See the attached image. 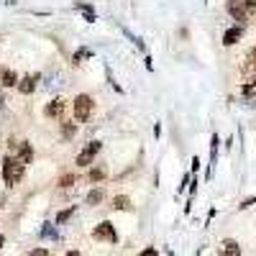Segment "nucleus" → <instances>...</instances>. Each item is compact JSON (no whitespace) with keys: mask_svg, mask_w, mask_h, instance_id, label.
I'll return each mask as SVG.
<instances>
[{"mask_svg":"<svg viewBox=\"0 0 256 256\" xmlns=\"http://www.w3.org/2000/svg\"><path fill=\"white\" fill-rule=\"evenodd\" d=\"M218 136L212 134V138H210V164H216V156H218Z\"/></svg>","mask_w":256,"mask_h":256,"instance_id":"aec40b11","label":"nucleus"},{"mask_svg":"<svg viewBox=\"0 0 256 256\" xmlns=\"http://www.w3.org/2000/svg\"><path fill=\"white\" fill-rule=\"evenodd\" d=\"M241 92H244V98H256V80L246 82L244 88H241Z\"/></svg>","mask_w":256,"mask_h":256,"instance_id":"412c9836","label":"nucleus"},{"mask_svg":"<svg viewBox=\"0 0 256 256\" xmlns=\"http://www.w3.org/2000/svg\"><path fill=\"white\" fill-rule=\"evenodd\" d=\"M123 34H126V36H128V38H131V41H134V44H136V46H138V49H141V52H146V44H144V41H141V38H138V36H136V34H131V31H128V28H126V26H123Z\"/></svg>","mask_w":256,"mask_h":256,"instance_id":"5701e85b","label":"nucleus"},{"mask_svg":"<svg viewBox=\"0 0 256 256\" xmlns=\"http://www.w3.org/2000/svg\"><path fill=\"white\" fill-rule=\"evenodd\" d=\"M3 102H6V100H3V95H0V108H3Z\"/></svg>","mask_w":256,"mask_h":256,"instance_id":"2f4dec72","label":"nucleus"},{"mask_svg":"<svg viewBox=\"0 0 256 256\" xmlns=\"http://www.w3.org/2000/svg\"><path fill=\"white\" fill-rule=\"evenodd\" d=\"M220 256H241L238 244L233 241V238H226V241H223V251H220Z\"/></svg>","mask_w":256,"mask_h":256,"instance_id":"f8f14e48","label":"nucleus"},{"mask_svg":"<svg viewBox=\"0 0 256 256\" xmlns=\"http://www.w3.org/2000/svg\"><path fill=\"white\" fill-rule=\"evenodd\" d=\"M226 8L233 16V20H238V26H246L248 18L256 13V0H228Z\"/></svg>","mask_w":256,"mask_h":256,"instance_id":"f257e3e1","label":"nucleus"},{"mask_svg":"<svg viewBox=\"0 0 256 256\" xmlns=\"http://www.w3.org/2000/svg\"><path fill=\"white\" fill-rule=\"evenodd\" d=\"M6 246V236H3V233H0V248H3Z\"/></svg>","mask_w":256,"mask_h":256,"instance_id":"c85d7f7f","label":"nucleus"},{"mask_svg":"<svg viewBox=\"0 0 256 256\" xmlns=\"http://www.w3.org/2000/svg\"><path fill=\"white\" fill-rule=\"evenodd\" d=\"M0 82H3V88H16V84H18V74L13 70H6V72H0Z\"/></svg>","mask_w":256,"mask_h":256,"instance_id":"ddd939ff","label":"nucleus"},{"mask_svg":"<svg viewBox=\"0 0 256 256\" xmlns=\"http://www.w3.org/2000/svg\"><path fill=\"white\" fill-rule=\"evenodd\" d=\"M88 180H90V182H102V180H105V169H102V166H95V169H90Z\"/></svg>","mask_w":256,"mask_h":256,"instance_id":"6ab92c4d","label":"nucleus"},{"mask_svg":"<svg viewBox=\"0 0 256 256\" xmlns=\"http://www.w3.org/2000/svg\"><path fill=\"white\" fill-rule=\"evenodd\" d=\"M241 36H244V26H230V28L223 34V46H233Z\"/></svg>","mask_w":256,"mask_h":256,"instance_id":"1a4fd4ad","label":"nucleus"},{"mask_svg":"<svg viewBox=\"0 0 256 256\" xmlns=\"http://www.w3.org/2000/svg\"><path fill=\"white\" fill-rule=\"evenodd\" d=\"M100 148H102V141H98V138H95V141H90V144L80 152V156H77V166H82V169H84V166H90V164H92V159L100 154Z\"/></svg>","mask_w":256,"mask_h":256,"instance_id":"20e7f679","label":"nucleus"},{"mask_svg":"<svg viewBox=\"0 0 256 256\" xmlns=\"http://www.w3.org/2000/svg\"><path fill=\"white\" fill-rule=\"evenodd\" d=\"M41 238L56 241V238H59V233H56V226H54V223H44V226H41Z\"/></svg>","mask_w":256,"mask_h":256,"instance_id":"4468645a","label":"nucleus"},{"mask_svg":"<svg viewBox=\"0 0 256 256\" xmlns=\"http://www.w3.org/2000/svg\"><path fill=\"white\" fill-rule=\"evenodd\" d=\"M3 208H6V198H3V195H0V210H3Z\"/></svg>","mask_w":256,"mask_h":256,"instance_id":"c756f323","label":"nucleus"},{"mask_svg":"<svg viewBox=\"0 0 256 256\" xmlns=\"http://www.w3.org/2000/svg\"><path fill=\"white\" fill-rule=\"evenodd\" d=\"M113 208L116 210H128L131 208V200H128L126 195H118V198H113Z\"/></svg>","mask_w":256,"mask_h":256,"instance_id":"a211bd4d","label":"nucleus"},{"mask_svg":"<svg viewBox=\"0 0 256 256\" xmlns=\"http://www.w3.org/2000/svg\"><path fill=\"white\" fill-rule=\"evenodd\" d=\"M138 256H156V248H146V251H141Z\"/></svg>","mask_w":256,"mask_h":256,"instance_id":"a878e982","label":"nucleus"},{"mask_svg":"<svg viewBox=\"0 0 256 256\" xmlns=\"http://www.w3.org/2000/svg\"><path fill=\"white\" fill-rule=\"evenodd\" d=\"M72 108H74V120L77 123H84L90 116H92V110H95V100H92V95H77L74 98V102H72Z\"/></svg>","mask_w":256,"mask_h":256,"instance_id":"7ed1b4c3","label":"nucleus"},{"mask_svg":"<svg viewBox=\"0 0 256 256\" xmlns=\"http://www.w3.org/2000/svg\"><path fill=\"white\" fill-rule=\"evenodd\" d=\"M64 110H67V100H64V98H54L52 102H46L44 116H46V118H59V120H64Z\"/></svg>","mask_w":256,"mask_h":256,"instance_id":"423d86ee","label":"nucleus"},{"mask_svg":"<svg viewBox=\"0 0 256 256\" xmlns=\"http://www.w3.org/2000/svg\"><path fill=\"white\" fill-rule=\"evenodd\" d=\"M254 202H256V198H248V200H244V202H241V208H251Z\"/></svg>","mask_w":256,"mask_h":256,"instance_id":"bb28decb","label":"nucleus"},{"mask_svg":"<svg viewBox=\"0 0 256 256\" xmlns=\"http://www.w3.org/2000/svg\"><path fill=\"white\" fill-rule=\"evenodd\" d=\"M24 174H26V166L20 164L13 154L3 156V182H6L8 187H16L20 180H24Z\"/></svg>","mask_w":256,"mask_h":256,"instance_id":"f03ea898","label":"nucleus"},{"mask_svg":"<svg viewBox=\"0 0 256 256\" xmlns=\"http://www.w3.org/2000/svg\"><path fill=\"white\" fill-rule=\"evenodd\" d=\"M92 238H98V241H108V244H118V233H116V228H113L110 220H102V223L95 226Z\"/></svg>","mask_w":256,"mask_h":256,"instance_id":"39448f33","label":"nucleus"},{"mask_svg":"<svg viewBox=\"0 0 256 256\" xmlns=\"http://www.w3.org/2000/svg\"><path fill=\"white\" fill-rule=\"evenodd\" d=\"M74 182H77L74 174H62V177H59V187H72Z\"/></svg>","mask_w":256,"mask_h":256,"instance_id":"b1692460","label":"nucleus"},{"mask_svg":"<svg viewBox=\"0 0 256 256\" xmlns=\"http://www.w3.org/2000/svg\"><path fill=\"white\" fill-rule=\"evenodd\" d=\"M246 72H256V46L248 52V56H246Z\"/></svg>","mask_w":256,"mask_h":256,"instance_id":"4be33fe9","label":"nucleus"},{"mask_svg":"<svg viewBox=\"0 0 256 256\" xmlns=\"http://www.w3.org/2000/svg\"><path fill=\"white\" fill-rule=\"evenodd\" d=\"M67 256H80V251H67Z\"/></svg>","mask_w":256,"mask_h":256,"instance_id":"7c9ffc66","label":"nucleus"},{"mask_svg":"<svg viewBox=\"0 0 256 256\" xmlns=\"http://www.w3.org/2000/svg\"><path fill=\"white\" fill-rule=\"evenodd\" d=\"M102 200H105V190H102V187H95V190L88 192V198H84V205L95 208V205H100Z\"/></svg>","mask_w":256,"mask_h":256,"instance_id":"9b49d317","label":"nucleus"},{"mask_svg":"<svg viewBox=\"0 0 256 256\" xmlns=\"http://www.w3.org/2000/svg\"><path fill=\"white\" fill-rule=\"evenodd\" d=\"M74 134H77V126L70 123V120H62V136H64V138H72Z\"/></svg>","mask_w":256,"mask_h":256,"instance_id":"f3484780","label":"nucleus"},{"mask_svg":"<svg viewBox=\"0 0 256 256\" xmlns=\"http://www.w3.org/2000/svg\"><path fill=\"white\" fill-rule=\"evenodd\" d=\"M38 80H41V74H26L24 80H18V92L20 95H31L34 90H36V84H38Z\"/></svg>","mask_w":256,"mask_h":256,"instance_id":"0eeeda50","label":"nucleus"},{"mask_svg":"<svg viewBox=\"0 0 256 256\" xmlns=\"http://www.w3.org/2000/svg\"><path fill=\"white\" fill-rule=\"evenodd\" d=\"M198 169H200V159L195 156V159H192V172H198Z\"/></svg>","mask_w":256,"mask_h":256,"instance_id":"cd10ccee","label":"nucleus"},{"mask_svg":"<svg viewBox=\"0 0 256 256\" xmlns=\"http://www.w3.org/2000/svg\"><path fill=\"white\" fill-rule=\"evenodd\" d=\"M90 56H92V52H90L88 46H80V49H77V52L72 54V64L77 67V64H82L84 59H90Z\"/></svg>","mask_w":256,"mask_h":256,"instance_id":"2eb2a0df","label":"nucleus"},{"mask_svg":"<svg viewBox=\"0 0 256 256\" xmlns=\"http://www.w3.org/2000/svg\"><path fill=\"white\" fill-rule=\"evenodd\" d=\"M64 77L59 74V72H49V74H44V90H59L62 88V82Z\"/></svg>","mask_w":256,"mask_h":256,"instance_id":"9d476101","label":"nucleus"},{"mask_svg":"<svg viewBox=\"0 0 256 256\" xmlns=\"http://www.w3.org/2000/svg\"><path fill=\"white\" fill-rule=\"evenodd\" d=\"M26 256H49V251H46L44 246H38V248H34V251H28Z\"/></svg>","mask_w":256,"mask_h":256,"instance_id":"393cba45","label":"nucleus"},{"mask_svg":"<svg viewBox=\"0 0 256 256\" xmlns=\"http://www.w3.org/2000/svg\"><path fill=\"white\" fill-rule=\"evenodd\" d=\"M16 159L20 162V164H31L34 162V148H31V144L28 141H18V148H16Z\"/></svg>","mask_w":256,"mask_h":256,"instance_id":"6e6552de","label":"nucleus"},{"mask_svg":"<svg viewBox=\"0 0 256 256\" xmlns=\"http://www.w3.org/2000/svg\"><path fill=\"white\" fill-rule=\"evenodd\" d=\"M74 210H77V205H70L67 210H59V212H56V226H62L64 220H70V218H72V212H74Z\"/></svg>","mask_w":256,"mask_h":256,"instance_id":"dca6fc26","label":"nucleus"}]
</instances>
